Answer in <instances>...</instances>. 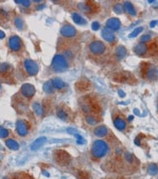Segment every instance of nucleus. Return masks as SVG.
Listing matches in <instances>:
<instances>
[{
  "instance_id": "obj_1",
  "label": "nucleus",
  "mask_w": 158,
  "mask_h": 179,
  "mask_svg": "<svg viewBox=\"0 0 158 179\" xmlns=\"http://www.w3.org/2000/svg\"><path fill=\"white\" fill-rule=\"evenodd\" d=\"M91 152L95 159H102L110 152V146L105 140L98 139L92 143Z\"/></svg>"
},
{
  "instance_id": "obj_2",
  "label": "nucleus",
  "mask_w": 158,
  "mask_h": 179,
  "mask_svg": "<svg viewBox=\"0 0 158 179\" xmlns=\"http://www.w3.org/2000/svg\"><path fill=\"white\" fill-rule=\"evenodd\" d=\"M69 61L62 55H56L52 61L51 68L55 73H63L69 69Z\"/></svg>"
},
{
  "instance_id": "obj_3",
  "label": "nucleus",
  "mask_w": 158,
  "mask_h": 179,
  "mask_svg": "<svg viewBox=\"0 0 158 179\" xmlns=\"http://www.w3.org/2000/svg\"><path fill=\"white\" fill-rule=\"evenodd\" d=\"M22 67H23V73L27 76L36 75L39 70L38 64L32 59H25L22 63Z\"/></svg>"
},
{
  "instance_id": "obj_4",
  "label": "nucleus",
  "mask_w": 158,
  "mask_h": 179,
  "mask_svg": "<svg viewBox=\"0 0 158 179\" xmlns=\"http://www.w3.org/2000/svg\"><path fill=\"white\" fill-rule=\"evenodd\" d=\"M107 50V47L104 42L100 40H93L90 43L89 45V51L92 56H102L103 53H105Z\"/></svg>"
},
{
  "instance_id": "obj_5",
  "label": "nucleus",
  "mask_w": 158,
  "mask_h": 179,
  "mask_svg": "<svg viewBox=\"0 0 158 179\" xmlns=\"http://www.w3.org/2000/svg\"><path fill=\"white\" fill-rule=\"evenodd\" d=\"M8 47L12 52H19L23 51L24 44L22 39L18 35H12L8 39Z\"/></svg>"
},
{
  "instance_id": "obj_6",
  "label": "nucleus",
  "mask_w": 158,
  "mask_h": 179,
  "mask_svg": "<svg viewBox=\"0 0 158 179\" xmlns=\"http://www.w3.org/2000/svg\"><path fill=\"white\" fill-rule=\"evenodd\" d=\"M60 33H61V35L63 37L69 38V39H73L78 35L77 30L72 25H71L70 23H65L61 27Z\"/></svg>"
},
{
  "instance_id": "obj_7",
  "label": "nucleus",
  "mask_w": 158,
  "mask_h": 179,
  "mask_svg": "<svg viewBox=\"0 0 158 179\" xmlns=\"http://www.w3.org/2000/svg\"><path fill=\"white\" fill-rule=\"evenodd\" d=\"M34 94H35V88H34V86L32 85V84L27 83V84L22 85L20 91H19L17 95L22 96L24 99L29 100V99H31L34 95Z\"/></svg>"
},
{
  "instance_id": "obj_8",
  "label": "nucleus",
  "mask_w": 158,
  "mask_h": 179,
  "mask_svg": "<svg viewBox=\"0 0 158 179\" xmlns=\"http://www.w3.org/2000/svg\"><path fill=\"white\" fill-rule=\"evenodd\" d=\"M16 133L19 136L24 137L29 133L30 130V124L25 119H18L15 124Z\"/></svg>"
},
{
  "instance_id": "obj_9",
  "label": "nucleus",
  "mask_w": 158,
  "mask_h": 179,
  "mask_svg": "<svg viewBox=\"0 0 158 179\" xmlns=\"http://www.w3.org/2000/svg\"><path fill=\"white\" fill-rule=\"evenodd\" d=\"M146 67L142 68V70L145 74V77L149 80H155L158 77V70L156 68L151 66V64H145Z\"/></svg>"
},
{
  "instance_id": "obj_10",
  "label": "nucleus",
  "mask_w": 158,
  "mask_h": 179,
  "mask_svg": "<svg viewBox=\"0 0 158 179\" xmlns=\"http://www.w3.org/2000/svg\"><path fill=\"white\" fill-rule=\"evenodd\" d=\"M56 115L58 118H60L63 121H70L71 120V111L69 108L65 106H60L59 108H57L56 111Z\"/></svg>"
},
{
  "instance_id": "obj_11",
  "label": "nucleus",
  "mask_w": 158,
  "mask_h": 179,
  "mask_svg": "<svg viewBox=\"0 0 158 179\" xmlns=\"http://www.w3.org/2000/svg\"><path fill=\"white\" fill-rule=\"evenodd\" d=\"M55 160L60 165H68L70 161V155L63 151H58L55 152Z\"/></svg>"
},
{
  "instance_id": "obj_12",
  "label": "nucleus",
  "mask_w": 158,
  "mask_h": 179,
  "mask_svg": "<svg viewBox=\"0 0 158 179\" xmlns=\"http://www.w3.org/2000/svg\"><path fill=\"white\" fill-rule=\"evenodd\" d=\"M121 27V22L118 18H115V17H111L110 18L108 21H107V24H106V28L111 30V31H118Z\"/></svg>"
},
{
  "instance_id": "obj_13",
  "label": "nucleus",
  "mask_w": 158,
  "mask_h": 179,
  "mask_svg": "<svg viewBox=\"0 0 158 179\" xmlns=\"http://www.w3.org/2000/svg\"><path fill=\"white\" fill-rule=\"evenodd\" d=\"M113 124L115 128L120 132H125L127 129V122L122 116H115L113 118Z\"/></svg>"
},
{
  "instance_id": "obj_14",
  "label": "nucleus",
  "mask_w": 158,
  "mask_h": 179,
  "mask_svg": "<svg viewBox=\"0 0 158 179\" xmlns=\"http://www.w3.org/2000/svg\"><path fill=\"white\" fill-rule=\"evenodd\" d=\"M101 35H102V37L104 38V40H106L109 43H113L116 40L115 34L113 33V31H111V30L107 29L106 27L102 29Z\"/></svg>"
},
{
  "instance_id": "obj_15",
  "label": "nucleus",
  "mask_w": 158,
  "mask_h": 179,
  "mask_svg": "<svg viewBox=\"0 0 158 179\" xmlns=\"http://www.w3.org/2000/svg\"><path fill=\"white\" fill-rule=\"evenodd\" d=\"M109 133L110 131L105 125H99V126H97L93 130V134L96 135L97 137H101V138L106 137L109 134Z\"/></svg>"
},
{
  "instance_id": "obj_16",
  "label": "nucleus",
  "mask_w": 158,
  "mask_h": 179,
  "mask_svg": "<svg viewBox=\"0 0 158 179\" xmlns=\"http://www.w3.org/2000/svg\"><path fill=\"white\" fill-rule=\"evenodd\" d=\"M133 51H134V52L136 53L137 56H145L146 53L148 52V45L144 44V43H138L134 47Z\"/></svg>"
},
{
  "instance_id": "obj_17",
  "label": "nucleus",
  "mask_w": 158,
  "mask_h": 179,
  "mask_svg": "<svg viewBox=\"0 0 158 179\" xmlns=\"http://www.w3.org/2000/svg\"><path fill=\"white\" fill-rule=\"evenodd\" d=\"M51 82H52L55 91H56V90H57V91H62V90H64L67 87L66 83L63 80H61L60 78H57V77L52 78Z\"/></svg>"
},
{
  "instance_id": "obj_18",
  "label": "nucleus",
  "mask_w": 158,
  "mask_h": 179,
  "mask_svg": "<svg viewBox=\"0 0 158 179\" xmlns=\"http://www.w3.org/2000/svg\"><path fill=\"white\" fill-rule=\"evenodd\" d=\"M46 141H47V137H45V136L37 138L35 141H33V143H32V146H31L32 151H37L38 149H40V148L45 144V143H46Z\"/></svg>"
},
{
  "instance_id": "obj_19",
  "label": "nucleus",
  "mask_w": 158,
  "mask_h": 179,
  "mask_svg": "<svg viewBox=\"0 0 158 179\" xmlns=\"http://www.w3.org/2000/svg\"><path fill=\"white\" fill-rule=\"evenodd\" d=\"M123 9H124V12H127L129 15H131V16H135L136 15V10H135L134 6L131 2H129V1L124 2Z\"/></svg>"
},
{
  "instance_id": "obj_20",
  "label": "nucleus",
  "mask_w": 158,
  "mask_h": 179,
  "mask_svg": "<svg viewBox=\"0 0 158 179\" xmlns=\"http://www.w3.org/2000/svg\"><path fill=\"white\" fill-rule=\"evenodd\" d=\"M115 55H116V57L117 59H119V60H122L123 58H125V56H127V49L120 45V46H118L116 48V51H115Z\"/></svg>"
},
{
  "instance_id": "obj_21",
  "label": "nucleus",
  "mask_w": 158,
  "mask_h": 179,
  "mask_svg": "<svg viewBox=\"0 0 158 179\" xmlns=\"http://www.w3.org/2000/svg\"><path fill=\"white\" fill-rule=\"evenodd\" d=\"M5 144L10 150H12V151H17V150H19V148H20V146H19V144H18V142L15 141L14 139H11V138L7 139L5 141Z\"/></svg>"
},
{
  "instance_id": "obj_22",
  "label": "nucleus",
  "mask_w": 158,
  "mask_h": 179,
  "mask_svg": "<svg viewBox=\"0 0 158 179\" xmlns=\"http://www.w3.org/2000/svg\"><path fill=\"white\" fill-rule=\"evenodd\" d=\"M85 120L86 122L91 125V126H95L98 123H99L100 119L97 117V115H94V114H89V115H86L85 117Z\"/></svg>"
},
{
  "instance_id": "obj_23",
  "label": "nucleus",
  "mask_w": 158,
  "mask_h": 179,
  "mask_svg": "<svg viewBox=\"0 0 158 179\" xmlns=\"http://www.w3.org/2000/svg\"><path fill=\"white\" fill-rule=\"evenodd\" d=\"M72 17L73 21H74L76 24H78V25H85V24H87V20L84 19L83 17H82L80 14H79V13L73 12V13H72Z\"/></svg>"
},
{
  "instance_id": "obj_24",
  "label": "nucleus",
  "mask_w": 158,
  "mask_h": 179,
  "mask_svg": "<svg viewBox=\"0 0 158 179\" xmlns=\"http://www.w3.org/2000/svg\"><path fill=\"white\" fill-rule=\"evenodd\" d=\"M32 110L34 111V113L39 115V116H41L44 113V109H43V107L42 105L39 103V102H34L32 104Z\"/></svg>"
},
{
  "instance_id": "obj_25",
  "label": "nucleus",
  "mask_w": 158,
  "mask_h": 179,
  "mask_svg": "<svg viewBox=\"0 0 158 179\" xmlns=\"http://www.w3.org/2000/svg\"><path fill=\"white\" fill-rule=\"evenodd\" d=\"M123 156H124V160H125L126 163H128V164H130V165H132V164L134 163L135 158H134L133 154H131V152H124Z\"/></svg>"
},
{
  "instance_id": "obj_26",
  "label": "nucleus",
  "mask_w": 158,
  "mask_h": 179,
  "mask_svg": "<svg viewBox=\"0 0 158 179\" xmlns=\"http://www.w3.org/2000/svg\"><path fill=\"white\" fill-rule=\"evenodd\" d=\"M14 25L18 30H20V31H22L25 28V23H24L23 19L19 16H16L14 18Z\"/></svg>"
},
{
  "instance_id": "obj_27",
  "label": "nucleus",
  "mask_w": 158,
  "mask_h": 179,
  "mask_svg": "<svg viewBox=\"0 0 158 179\" xmlns=\"http://www.w3.org/2000/svg\"><path fill=\"white\" fill-rule=\"evenodd\" d=\"M43 90L45 91V93H47V94H54V92H55V90H54V88H53L52 82H46V83L44 84V86H43Z\"/></svg>"
},
{
  "instance_id": "obj_28",
  "label": "nucleus",
  "mask_w": 158,
  "mask_h": 179,
  "mask_svg": "<svg viewBox=\"0 0 158 179\" xmlns=\"http://www.w3.org/2000/svg\"><path fill=\"white\" fill-rule=\"evenodd\" d=\"M148 172L151 175H156L158 173V167H157V165L154 164V163L150 164L149 167H148Z\"/></svg>"
},
{
  "instance_id": "obj_29",
  "label": "nucleus",
  "mask_w": 158,
  "mask_h": 179,
  "mask_svg": "<svg viewBox=\"0 0 158 179\" xmlns=\"http://www.w3.org/2000/svg\"><path fill=\"white\" fill-rule=\"evenodd\" d=\"M9 19H8V13L2 10V9H0V25H3L5 24V22H7Z\"/></svg>"
},
{
  "instance_id": "obj_30",
  "label": "nucleus",
  "mask_w": 158,
  "mask_h": 179,
  "mask_svg": "<svg viewBox=\"0 0 158 179\" xmlns=\"http://www.w3.org/2000/svg\"><path fill=\"white\" fill-rule=\"evenodd\" d=\"M9 134H10L9 130H7L3 126H0V138H6L7 136H9Z\"/></svg>"
},
{
  "instance_id": "obj_31",
  "label": "nucleus",
  "mask_w": 158,
  "mask_h": 179,
  "mask_svg": "<svg viewBox=\"0 0 158 179\" xmlns=\"http://www.w3.org/2000/svg\"><path fill=\"white\" fill-rule=\"evenodd\" d=\"M143 31V27H138V28H136L130 35H129V37L130 38H132V37H136L138 34H140L141 32Z\"/></svg>"
},
{
  "instance_id": "obj_32",
  "label": "nucleus",
  "mask_w": 158,
  "mask_h": 179,
  "mask_svg": "<svg viewBox=\"0 0 158 179\" xmlns=\"http://www.w3.org/2000/svg\"><path fill=\"white\" fill-rule=\"evenodd\" d=\"M113 11H114V12H116L117 14H121V13L124 12L123 5H122V4H120V3H117V4H115V5H114V7H113Z\"/></svg>"
},
{
  "instance_id": "obj_33",
  "label": "nucleus",
  "mask_w": 158,
  "mask_h": 179,
  "mask_svg": "<svg viewBox=\"0 0 158 179\" xmlns=\"http://www.w3.org/2000/svg\"><path fill=\"white\" fill-rule=\"evenodd\" d=\"M151 35L150 34H144V35H142V36L140 37V42L139 43H144V44H146L147 42H149L150 40H151Z\"/></svg>"
},
{
  "instance_id": "obj_34",
  "label": "nucleus",
  "mask_w": 158,
  "mask_h": 179,
  "mask_svg": "<svg viewBox=\"0 0 158 179\" xmlns=\"http://www.w3.org/2000/svg\"><path fill=\"white\" fill-rule=\"evenodd\" d=\"M74 136H75L76 139H77V143H78V144H84V143H85V139H84L80 134H79V133H75Z\"/></svg>"
},
{
  "instance_id": "obj_35",
  "label": "nucleus",
  "mask_w": 158,
  "mask_h": 179,
  "mask_svg": "<svg viewBox=\"0 0 158 179\" xmlns=\"http://www.w3.org/2000/svg\"><path fill=\"white\" fill-rule=\"evenodd\" d=\"M15 3H17V4H20V5H22L23 7H26V8H29L32 4V2L31 1H15Z\"/></svg>"
},
{
  "instance_id": "obj_36",
  "label": "nucleus",
  "mask_w": 158,
  "mask_h": 179,
  "mask_svg": "<svg viewBox=\"0 0 158 179\" xmlns=\"http://www.w3.org/2000/svg\"><path fill=\"white\" fill-rule=\"evenodd\" d=\"M99 27H100V25H99V23H98V22H94V23L92 24V29L95 30V31L99 29Z\"/></svg>"
},
{
  "instance_id": "obj_37",
  "label": "nucleus",
  "mask_w": 158,
  "mask_h": 179,
  "mask_svg": "<svg viewBox=\"0 0 158 179\" xmlns=\"http://www.w3.org/2000/svg\"><path fill=\"white\" fill-rule=\"evenodd\" d=\"M4 36H5V33L2 31H0V38H3Z\"/></svg>"
},
{
  "instance_id": "obj_38",
  "label": "nucleus",
  "mask_w": 158,
  "mask_h": 179,
  "mask_svg": "<svg viewBox=\"0 0 158 179\" xmlns=\"http://www.w3.org/2000/svg\"><path fill=\"white\" fill-rule=\"evenodd\" d=\"M156 25V21H152L151 23V28H153V26H155Z\"/></svg>"
},
{
  "instance_id": "obj_39",
  "label": "nucleus",
  "mask_w": 158,
  "mask_h": 179,
  "mask_svg": "<svg viewBox=\"0 0 158 179\" xmlns=\"http://www.w3.org/2000/svg\"><path fill=\"white\" fill-rule=\"evenodd\" d=\"M119 94H121V95H120V96H124V95H125V94H124V93H123V92H121V91H119Z\"/></svg>"
},
{
  "instance_id": "obj_40",
  "label": "nucleus",
  "mask_w": 158,
  "mask_h": 179,
  "mask_svg": "<svg viewBox=\"0 0 158 179\" xmlns=\"http://www.w3.org/2000/svg\"><path fill=\"white\" fill-rule=\"evenodd\" d=\"M4 179H8V178H4Z\"/></svg>"
},
{
  "instance_id": "obj_41",
  "label": "nucleus",
  "mask_w": 158,
  "mask_h": 179,
  "mask_svg": "<svg viewBox=\"0 0 158 179\" xmlns=\"http://www.w3.org/2000/svg\"><path fill=\"white\" fill-rule=\"evenodd\" d=\"M0 88H1V86H0Z\"/></svg>"
}]
</instances>
